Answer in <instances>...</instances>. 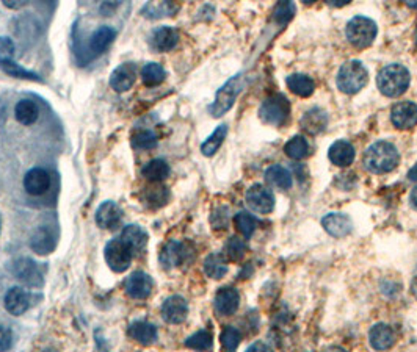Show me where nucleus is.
I'll return each mask as SVG.
<instances>
[{
  "label": "nucleus",
  "instance_id": "obj_52",
  "mask_svg": "<svg viewBox=\"0 0 417 352\" xmlns=\"http://www.w3.org/2000/svg\"><path fill=\"white\" fill-rule=\"evenodd\" d=\"M408 179H409V180H413V182H417V163L414 164L413 168L409 169V173H408Z\"/></svg>",
  "mask_w": 417,
  "mask_h": 352
},
{
  "label": "nucleus",
  "instance_id": "obj_55",
  "mask_svg": "<svg viewBox=\"0 0 417 352\" xmlns=\"http://www.w3.org/2000/svg\"><path fill=\"white\" fill-rule=\"evenodd\" d=\"M414 41H416V49H417V28H416V35H414Z\"/></svg>",
  "mask_w": 417,
  "mask_h": 352
},
{
  "label": "nucleus",
  "instance_id": "obj_1",
  "mask_svg": "<svg viewBox=\"0 0 417 352\" xmlns=\"http://www.w3.org/2000/svg\"><path fill=\"white\" fill-rule=\"evenodd\" d=\"M398 162H400V155L397 148L387 141H378L372 144L364 154V164L373 174L391 173L397 168Z\"/></svg>",
  "mask_w": 417,
  "mask_h": 352
},
{
  "label": "nucleus",
  "instance_id": "obj_37",
  "mask_svg": "<svg viewBox=\"0 0 417 352\" xmlns=\"http://www.w3.org/2000/svg\"><path fill=\"white\" fill-rule=\"evenodd\" d=\"M167 77L165 69L158 63H148L142 69V80L146 86L160 85Z\"/></svg>",
  "mask_w": 417,
  "mask_h": 352
},
{
  "label": "nucleus",
  "instance_id": "obj_6",
  "mask_svg": "<svg viewBox=\"0 0 417 352\" xmlns=\"http://www.w3.org/2000/svg\"><path fill=\"white\" fill-rule=\"evenodd\" d=\"M290 115V102L283 94H275L267 97L259 108L261 119L270 126H284Z\"/></svg>",
  "mask_w": 417,
  "mask_h": 352
},
{
  "label": "nucleus",
  "instance_id": "obj_19",
  "mask_svg": "<svg viewBox=\"0 0 417 352\" xmlns=\"http://www.w3.org/2000/svg\"><path fill=\"white\" fill-rule=\"evenodd\" d=\"M239 291L236 289H231V286H225V289H220L216 291L214 301L216 313H220L221 316H231L236 313L239 309Z\"/></svg>",
  "mask_w": 417,
  "mask_h": 352
},
{
  "label": "nucleus",
  "instance_id": "obj_14",
  "mask_svg": "<svg viewBox=\"0 0 417 352\" xmlns=\"http://www.w3.org/2000/svg\"><path fill=\"white\" fill-rule=\"evenodd\" d=\"M30 293L22 289V286H13V289H10L7 295H5V309H7L8 313L15 316L24 315L27 310L30 309Z\"/></svg>",
  "mask_w": 417,
  "mask_h": 352
},
{
  "label": "nucleus",
  "instance_id": "obj_18",
  "mask_svg": "<svg viewBox=\"0 0 417 352\" xmlns=\"http://www.w3.org/2000/svg\"><path fill=\"white\" fill-rule=\"evenodd\" d=\"M50 188L49 173L43 168H33L26 174L24 190L30 196H43Z\"/></svg>",
  "mask_w": 417,
  "mask_h": 352
},
{
  "label": "nucleus",
  "instance_id": "obj_48",
  "mask_svg": "<svg viewBox=\"0 0 417 352\" xmlns=\"http://www.w3.org/2000/svg\"><path fill=\"white\" fill-rule=\"evenodd\" d=\"M246 352H273V349L270 348L267 343L256 342V343H252L248 349H246Z\"/></svg>",
  "mask_w": 417,
  "mask_h": 352
},
{
  "label": "nucleus",
  "instance_id": "obj_32",
  "mask_svg": "<svg viewBox=\"0 0 417 352\" xmlns=\"http://www.w3.org/2000/svg\"><path fill=\"white\" fill-rule=\"evenodd\" d=\"M142 174L145 179H148L151 182H162L169 175V166L165 160L156 158V160H151L149 163L145 164L142 169Z\"/></svg>",
  "mask_w": 417,
  "mask_h": 352
},
{
  "label": "nucleus",
  "instance_id": "obj_4",
  "mask_svg": "<svg viewBox=\"0 0 417 352\" xmlns=\"http://www.w3.org/2000/svg\"><path fill=\"white\" fill-rule=\"evenodd\" d=\"M243 88V75L237 74L231 80H228L219 91H216L215 101L209 107V113L214 117H221L232 108L237 96Z\"/></svg>",
  "mask_w": 417,
  "mask_h": 352
},
{
  "label": "nucleus",
  "instance_id": "obj_8",
  "mask_svg": "<svg viewBox=\"0 0 417 352\" xmlns=\"http://www.w3.org/2000/svg\"><path fill=\"white\" fill-rule=\"evenodd\" d=\"M11 273H13L15 277L19 279L22 284L33 286V289L41 286L44 282V274L41 271L38 263H35L32 258L27 257H21L15 260L13 265H11Z\"/></svg>",
  "mask_w": 417,
  "mask_h": 352
},
{
  "label": "nucleus",
  "instance_id": "obj_31",
  "mask_svg": "<svg viewBox=\"0 0 417 352\" xmlns=\"http://www.w3.org/2000/svg\"><path fill=\"white\" fill-rule=\"evenodd\" d=\"M204 273L207 274L210 279H215V280L221 279L223 275L228 273V263H226L225 255L214 252V254L205 257Z\"/></svg>",
  "mask_w": 417,
  "mask_h": 352
},
{
  "label": "nucleus",
  "instance_id": "obj_22",
  "mask_svg": "<svg viewBox=\"0 0 417 352\" xmlns=\"http://www.w3.org/2000/svg\"><path fill=\"white\" fill-rule=\"evenodd\" d=\"M369 342L372 344V348L377 351L391 349L393 343H396V332L392 331L391 326L380 322V324H375L370 329Z\"/></svg>",
  "mask_w": 417,
  "mask_h": 352
},
{
  "label": "nucleus",
  "instance_id": "obj_35",
  "mask_svg": "<svg viewBox=\"0 0 417 352\" xmlns=\"http://www.w3.org/2000/svg\"><path fill=\"white\" fill-rule=\"evenodd\" d=\"M185 346L196 352H209L214 348V338L209 331H199L185 340Z\"/></svg>",
  "mask_w": 417,
  "mask_h": 352
},
{
  "label": "nucleus",
  "instance_id": "obj_53",
  "mask_svg": "<svg viewBox=\"0 0 417 352\" xmlns=\"http://www.w3.org/2000/svg\"><path fill=\"white\" fill-rule=\"evenodd\" d=\"M325 352H346L344 348H340V346H333V348H328Z\"/></svg>",
  "mask_w": 417,
  "mask_h": 352
},
{
  "label": "nucleus",
  "instance_id": "obj_30",
  "mask_svg": "<svg viewBox=\"0 0 417 352\" xmlns=\"http://www.w3.org/2000/svg\"><path fill=\"white\" fill-rule=\"evenodd\" d=\"M287 86L292 92H295L299 97L313 96L315 90L314 80L304 74H292L287 77Z\"/></svg>",
  "mask_w": 417,
  "mask_h": 352
},
{
  "label": "nucleus",
  "instance_id": "obj_12",
  "mask_svg": "<svg viewBox=\"0 0 417 352\" xmlns=\"http://www.w3.org/2000/svg\"><path fill=\"white\" fill-rule=\"evenodd\" d=\"M391 121L400 130H408L417 124V105L414 102H398L391 110Z\"/></svg>",
  "mask_w": 417,
  "mask_h": 352
},
{
  "label": "nucleus",
  "instance_id": "obj_34",
  "mask_svg": "<svg viewBox=\"0 0 417 352\" xmlns=\"http://www.w3.org/2000/svg\"><path fill=\"white\" fill-rule=\"evenodd\" d=\"M176 10L178 7L172 2H149L143 7L142 14L149 19H160L165 16H173Z\"/></svg>",
  "mask_w": 417,
  "mask_h": 352
},
{
  "label": "nucleus",
  "instance_id": "obj_23",
  "mask_svg": "<svg viewBox=\"0 0 417 352\" xmlns=\"http://www.w3.org/2000/svg\"><path fill=\"white\" fill-rule=\"evenodd\" d=\"M328 157H330L331 163L336 164V166L346 168L355 160V148L349 141L337 139L336 143L331 144L330 150H328Z\"/></svg>",
  "mask_w": 417,
  "mask_h": 352
},
{
  "label": "nucleus",
  "instance_id": "obj_29",
  "mask_svg": "<svg viewBox=\"0 0 417 352\" xmlns=\"http://www.w3.org/2000/svg\"><path fill=\"white\" fill-rule=\"evenodd\" d=\"M39 116V110L37 107V104L33 101H28V99H22L16 104L15 107V117L17 122L22 126H32L38 121Z\"/></svg>",
  "mask_w": 417,
  "mask_h": 352
},
{
  "label": "nucleus",
  "instance_id": "obj_47",
  "mask_svg": "<svg viewBox=\"0 0 417 352\" xmlns=\"http://www.w3.org/2000/svg\"><path fill=\"white\" fill-rule=\"evenodd\" d=\"M226 213H228L226 208H216L214 211L210 221H212L215 228H226V226H228V215Z\"/></svg>",
  "mask_w": 417,
  "mask_h": 352
},
{
  "label": "nucleus",
  "instance_id": "obj_45",
  "mask_svg": "<svg viewBox=\"0 0 417 352\" xmlns=\"http://www.w3.org/2000/svg\"><path fill=\"white\" fill-rule=\"evenodd\" d=\"M293 11H295V7H293V3H289V2H283V3H278L276 5V10H275V17L278 21H289L290 17H293Z\"/></svg>",
  "mask_w": 417,
  "mask_h": 352
},
{
  "label": "nucleus",
  "instance_id": "obj_21",
  "mask_svg": "<svg viewBox=\"0 0 417 352\" xmlns=\"http://www.w3.org/2000/svg\"><path fill=\"white\" fill-rule=\"evenodd\" d=\"M179 43V33L173 27H158L151 37L152 49L157 52L173 50Z\"/></svg>",
  "mask_w": 417,
  "mask_h": 352
},
{
  "label": "nucleus",
  "instance_id": "obj_43",
  "mask_svg": "<svg viewBox=\"0 0 417 352\" xmlns=\"http://www.w3.org/2000/svg\"><path fill=\"white\" fill-rule=\"evenodd\" d=\"M168 201V191L165 186L156 185L151 186L146 190V202L149 205H154V207H160V205L167 204Z\"/></svg>",
  "mask_w": 417,
  "mask_h": 352
},
{
  "label": "nucleus",
  "instance_id": "obj_7",
  "mask_svg": "<svg viewBox=\"0 0 417 352\" xmlns=\"http://www.w3.org/2000/svg\"><path fill=\"white\" fill-rule=\"evenodd\" d=\"M132 251L121 242V239H111L107 243L104 251L105 262L109 268L115 273H124L132 263Z\"/></svg>",
  "mask_w": 417,
  "mask_h": 352
},
{
  "label": "nucleus",
  "instance_id": "obj_11",
  "mask_svg": "<svg viewBox=\"0 0 417 352\" xmlns=\"http://www.w3.org/2000/svg\"><path fill=\"white\" fill-rule=\"evenodd\" d=\"M138 75V68L135 63H122L115 68L110 75V86L116 92H126L133 86Z\"/></svg>",
  "mask_w": 417,
  "mask_h": 352
},
{
  "label": "nucleus",
  "instance_id": "obj_25",
  "mask_svg": "<svg viewBox=\"0 0 417 352\" xmlns=\"http://www.w3.org/2000/svg\"><path fill=\"white\" fill-rule=\"evenodd\" d=\"M328 124V115L326 111H323L322 108H311L306 113L303 115L302 121H299V126L304 132H308L311 135H317L325 130V127Z\"/></svg>",
  "mask_w": 417,
  "mask_h": 352
},
{
  "label": "nucleus",
  "instance_id": "obj_42",
  "mask_svg": "<svg viewBox=\"0 0 417 352\" xmlns=\"http://www.w3.org/2000/svg\"><path fill=\"white\" fill-rule=\"evenodd\" d=\"M246 252V244L243 239H240L237 237H232L228 239V243L225 244V255L228 257V260L231 262H239L245 257Z\"/></svg>",
  "mask_w": 417,
  "mask_h": 352
},
{
  "label": "nucleus",
  "instance_id": "obj_17",
  "mask_svg": "<svg viewBox=\"0 0 417 352\" xmlns=\"http://www.w3.org/2000/svg\"><path fill=\"white\" fill-rule=\"evenodd\" d=\"M122 210L118 207V204L113 201H105L96 211V224L105 228V231H113V228L121 224Z\"/></svg>",
  "mask_w": 417,
  "mask_h": 352
},
{
  "label": "nucleus",
  "instance_id": "obj_9",
  "mask_svg": "<svg viewBox=\"0 0 417 352\" xmlns=\"http://www.w3.org/2000/svg\"><path fill=\"white\" fill-rule=\"evenodd\" d=\"M190 255H192V252H190L189 244L174 242V239H172V242H168L165 246H163L158 260H160V265L163 268L173 269V268L184 265L185 262H189Z\"/></svg>",
  "mask_w": 417,
  "mask_h": 352
},
{
  "label": "nucleus",
  "instance_id": "obj_26",
  "mask_svg": "<svg viewBox=\"0 0 417 352\" xmlns=\"http://www.w3.org/2000/svg\"><path fill=\"white\" fill-rule=\"evenodd\" d=\"M115 37H116V32L111 27H109V26L99 27L98 30L93 32V35L90 37V43H88V46H90V50L95 55H101L102 52L107 50L110 44L113 43Z\"/></svg>",
  "mask_w": 417,
  "mask_h": 352
},
{
  "label": "nucleus",
  "instance_id": "obj_20",
  "mask_svg": "<svg viewBox=\"0 0 417 352\" xmlns=\"http://www.w3.org/2000/svg\"><path fill=\"white\" fill-rule=\"evenodd\" d=\"M322 226L334 238L346 237L353 231V222L344 213H330L322 219Z\"/></svg>",
  "mask_w": 417,
  "mask_h": 352
},
{
  "label": "nucleus",
  "instance_id": "obj_50",
  "mask_svg": "<svg viewBox=\"0 0 417 352\" xmlns=\"http://www.w3.org/2000/svg\"><path fill=\"white\" fill-rule=\"evenodd\" d=\"M409 202H411V207H413L414 210H417V185L413 191H411V196H409Z\"/></svg>",
  "mask_w": 417,
  "mask_h": 352
},
{
  "label": "nucleus",
  "instance_id": "obj_51",
  "mask_svg": "<svg viewBox=\"0 0 417 352\" xmlns=\"http://www.w3.org/2000/svg\"><path fill=\"white\" fill-rule=\"evenodd\" d=\"M96 337H98V333H96ZM96 344H98V352H109L107 346H105V343H104V340H102V338H99V337H98Z\"/></svg>",
  "mask_w": 417,
  "mask_h": 352
},
{
  "label": "nucleus",
  "instance_id": "obj_39",
  "mask_svg": "<svg viewBox=\"0 0 417 352\" xmlns=\"http://www.w3.org/2000/svg\"><path fill=\"white\" fill-rule=\"evenodd\" d=\"M240 340H242V335H240V331L232 326H228L223 329L221 335H220V342H221V348L225 352H236Z\"/></svg>",
  "mask_w": 417,
  "mask_h": 352
},
{
  "label": "nucleus",
  "instance_id": "obj_40",
  "mask_svg": "<svg viewBox=\"0 0 417 352\" xmlns=\"http://www.w3.org/2000/svg\"><path fill=\"white\" fill-rule=\"evenodd\" d=\"M234 224H236L237 231L243 235L245 238H250L257 228V219L254 216L246 213V211H240L234 218Z\"/></svg>",
  "mask_w": 417,
  "mask_h": 352
},
{
  "label": "nucleus",
  "instance_id": "obj_49",
  "mask_svg": "<svg viewBox=\"0 0 417 352\" xmlns=\"http://www.w3.org/2000/svg\"><path fill=\"white\" fill-rule=\"evenodd\" d=\"M3 5H5V7H7V8H11V10H17V8L26 7L27 2H8V0H5Z\"/></svg>",
  "mask_w": 417,
  "mask_h": 352
},
{
  "label": "nucleus",
  "instance_id": "obj_2",
  "mask_svg": "<svg viewBox=\"0 0 417 352\" xmlns=\"http://www.w3.org/2000/svg\"><path fill=\"white\" fill-rule=\"evenodd\" d=\"M411 81L409 70L402 64H387L377 77L378 90L386 97H398L408 90Z\"/></svg>",
  "mask_w": 417,
  "mask_h": 352
},
{
  "label": "nucleus",
  "instance_id": "obj_28",
  "mask_svg": "<svg viewBox=\"0 0 417 352\" xmlns=\"http://www.w3.org/2000/svg\"><path fill=\"white\" fill-rule=\"evenodd\" d=\"M266 180L270 185L278 188V190H289V188L293 185V179L292 174L287 171L284 166L281 164H273L266 171Z\"/></svg>",
  "mask_w": 417,
  "mask_h": 352
},
{
  "label": "nucleus",
  "instance_id": "obj_16",
  "mask_svg": "<svg viewBox=\"0 0 417 352\" xmlns=\"http://www.w3.org/2000/svg\"><path fill=\"white\" fill-rule=\"evenodd\" d=\"M57 246V235L49 226H41L32 233L30 249L38 255H48Z\"/></svg>",
  "mask_w": 417,
  "mask_h": 352
},
{
  "label": "nucleus",
  "instance_id": "obj_5",
  "mask_svg": "<svg viewBox=\"0 0 417 352\" xmlns=\"http://www.w3.org/2000/svg\"><path fill=\"white\" fill-rule=\"evenodd\" d=\"M377 23L364 16H356L346 23V38L350 44L360 49H366L377 38Z\"/></svg>",
  "mask_w": 417,
  "mask_h": 352
},
{
  "label": "nucleus",
  "instance_id": "obj_3",
  "mask_svg": "<svg viewBox=\"0 0 417 352\" xmlns=\"http://www.w3.org/2000/svg\"><path fill=\"white\" fill-rule=\"evenodd\" d=\"M369 81V72L361 61H346L337 72V88L345 94L360 92Z\"/></svg>",
  "mask_w": 417,
  "mask_h": 352
},
{
  "label": "nucleus",
  "instance_id": "obj_46",
  "mask_svg": "<svg viewBox=\"0 0 417 352\" xmlns=\"http://www.w3.org/2000/svg\"><path fill=\"white\" fill-rule=\"evenodd\" d=\"M13 344V332L11 329L0 326V352H7Z\"/></svg>",
  "mask_w": 417,
  "mask_h": 352
},
{
  "label": "nucleus",
  "instance_id": "obj_38",
  "mask_svg": "<svg viewBox=\"0 0 417 352\" xmlns=\"http://www.w3.org/2000/svg\"><path fill=\"white\" fill-rule=\"evenodd\" d=\"M0 69L3 70L5 74H8L10 77L15 79H21V80H32V81H41L39 75L32 72V70L24 69L19 64L15 61H2L0 63Z\"/></svg>",
  "mask_w": 417,
  "mask_h": 352
},
{
  "label": "nucleus",
  "instance_id": "obj_13",
  "mask_svg": "<svg viewBox=\"0 0 417 352\" xmlns=\"http://www.w3.org/2000/svg\"><path fill=\"white\" fill-rule=\"evenodd\" d=\"M189 315V304L182 296H169L162 304V316L168 324H180Z\"/></svg>",
  "mask_w": 417,
  "mask_h": 352
},
{
  "label": "nucleus",
  "instance_id": "obj_54",
  "mask_svg": "<svg viewBox=\"0 0 417 352\" xmlns=\"http://www.w3.org/2000/svg\"><path fill=\"white\" fill-rule=\"evenodd\" d=\"M41 352H57L55 349H52V348H48V349H43Z\"/></svg>",
  "mask_w": 417,
  "mask_h": 352
},
{
  "label": "nucleus",
  "instance_id": "obj_24",
  "mask_svg": "<svg viewBox=\"0 0 417 352\" xmlns=\"http://www.w3.org/2000/svg\"><path fill=\"white\" fill-rule=\"evenodd\" d=\"M120 239L132 251V254H137V252H142L146 248V244H148V233L140 226L131 224L124 227Z\"/></svg>",
  "mask_w": 417,
  "mask_h": 352
},
{
  "label": "nucleus",
  "instance_id": "obj_33",
  "mask_svg": "<svg viewBox=\"0 0 417 352\" xmlns=\"http://www.w3.org/2000/svg\"><path fill=\"white\" fill-rule=\"evenodd\" d=\"M226 135H228V126L226 124H221V126L216 127L214 130V133L210 135V137L201 144L203 155H205V157L215 155V152L221 148L223 141L226 139Z\"/></svg>",
  "mask_w": 417,
  "mask_h": 352
},
{
  "label": "nucleus",
  "instance_id": "obj_44",
  "mask_svg": "<svg viewBox=\"0 0 417 352\" xmlns=\"http://www.w3.org/2000/svg\"><path fill=\"white\" fill-rule=\"evenodd\" d=\"M15 43L8 37H0V63L2 61H13L15 57Z\"/></svg>",
  "mask_w": 417,
  "mask_h": 352
},
{
  "label": "nucleus",
  "instance_id": "obj_15",
  "mask_svg": "<svg viewBox=\"0 0 417 352\" xmlns=\"http://www.w3.org/2000/svg\"><path fill=\"white\" fill-rule=\"evenodd\" d=\"M124 290L132 299H146L152 291V279L149 274L137 271L129 275L124 282Z\"/></svg>",
  "mask_w": 417,
  "mask_h": 352
},
{
  "label": "nucleus",
  "instance_id": "obj_41",
  "mask_svg": "<svg viewBox=\"0 0 417 352\" xmlns=\"http://www.w3.org/2000/svg\"><path fill=\"white\" fill-rule=\"evenodd\" d=\"M132 146L135 149H154L157 146V135L152 130H137L132 135Z\"/></svg>",
  "mask_w": 417,
  "mask_h": 352
},
{
  "label": "nucleus",
  "instance_id": "obj_36",
  "mask_svg": "<svg viewBox=\"0 0 417 352\" xmlns=\"http://www.w3.org/2000/svg\"><path fill=\"white\" fill-rule=\"evenodd\" d=\"M284 152L292 160H303L309 155V143L304 137H293L286 143Z\"/></svg>",
  "mask_w": 417,
  "mask_h": 352
},
{
  "label": "nucleus",
  "instance_id": "obj_27",
  "mask_svg": "<svg viewBox=\"0 0 417 352\" xmlns=\"http://www.w3.org/2000/svg\"><path fill=\"white\" fill-rule=\"evenodd\" d=\"M129 337L140 344L151 346L157 340V329L151 322L137 321L129 327Z\"/></svg>",
  "mask_w": 417,
  "mask_h": 352
},
{
  "label": "nucleus",
  "instance_id": "obj_10",
  "mask_svg": "<svg viewBox=\"0 0 417 352\" xmlns=\"http://www.w3.org/2000/svg\"><path fill=\"white\" fill-rule=\"evenodd\" d=\"M246 204L256 213L267 215L275 208V196L267 186L256 184L246 191Z\"/></svg>",
  "mask_w": 417,
  "mask_h": 352
}]
</instances>
